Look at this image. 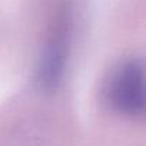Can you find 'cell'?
<instances>
[{"mask_svg":"<svg viewBox=\"0 0 146 146\" xmlns=\"http://www.w3.org/2000/svg\"><path fill=\"white\" fill-rule=\"evenodd\" d=\"M108 103L119 113L136 116L145 109V69L139 59L116 66L105 85Z\"/></svg>","mask_w":146,"mask_h":146,"instance_id":"1","label":"cell"},{"mask_svg":"<svg viewBox=\"0 0 146 146\" xmlns=\"http://www.w3.org/2000/svg\"><path fill=\"white\" fill-rule=\"evenodd\" d=\"M70 20V6L64 3L37 66L36 82L44 92L56 90L62 82L69 53Z\"/></svg>","mask_w":146,"mask_h":146,"instance_id":"2","label":"cell"}]
</instances>
